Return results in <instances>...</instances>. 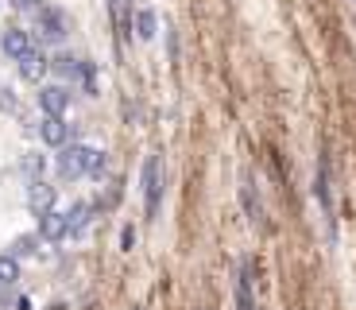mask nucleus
Returning <instances> with one entry per match:
<instances>
[{"instance_id":"nucleus-1","label":"nucleus","mask_w":356,"mask_h":310,"mask_svg":"<svg viewBox=\"0 0 356 310\" xmlns=\"http://www.w3.org/2000/svg\"><path fill=\"white\" fill-rule=\"evenodd\" d=\"M54 167H58V178H97L105 171V151L89 144H66L54 155Z\"/></svg>"},{"instance_id":"nucleus-2","label":"nucleus","mask_w":356,"mask_h":310,"mask_svg":"<svg viewBox=\"0 0 356 310\" xmlns=\"http://www.w3.org/2000/svg\"><path fill=\"white\" fill-rule=\"evenodd\" d=\"M167 178H163V160L159 155H147L143 160V171H140V186H143V210H147V217H155L163 206V190H167Z\"/></svg>"},{"instance_id":"nucleus-3","label":"nucleus","mask_w":356,"mask_h":310,"mask_svg":"<svg viewBox=\"0 0 356 310\" xmlns=\"http://www.w3.org/2000/svg\"><path fill=\"white\" fill-rule=\"evenodd\" d=\"M35 31L47 43H63L66 39V16L58 8H39L35 12Z\"/></svg>"},{"instance_id":"nucleus-4","label":"nucleus","mask_w":356,"mask_h":310,"mask_svg":"<svg viewBox=\"0 0 356 310\" xmlns=\"http://www.w3.org/2000/svg\"><path fill=\"white\" fill-rule=\"evenodd\" d=\"M27 210L35 213V217L51 213L54 210V186L43 183V178H31V186H27Z\"/></svg>"},{"instance_id":"nucleus-5","label":"nucleus","mask_w":356,"mask_h":310,"mask_svg":"<svg viewBox=\"0 0 356 310\" xmlns=\"http://www.w3.org/2000/svg\"><path fill=\"white\" fill-rule=\"evenodd\" d=\"M236 310H256V291H252V260L248 256L236 264Z\"/></svg>"},{"instance_id":"nucleus-6","label":"nucleus","mask_w":356,"mask_h":310,"mask_svg":"<svg viewBox=\"0 0 356 310\" xmlns=\"http://www.w3.org/2000/svg\"><path fill=\"white\" fill-rule=\"evenodd\" d=\"M16 66H19V78H24V82H43V78H47V70H51L47 54H43V51H35V47H31V51H27L24 59L16 62Z\"/></svg>"},{"instance_id":"nucleus-7","label":"nucleus","mask_w":356,"mask_h":310,"mask_svg":"<svg viewBox=\"0 0 356 310\" xmlns=\"http://www.w3.org/2000/svg\"><path fill=\"white\" fill-rule=\"evenodd\" d=\"M39 237L43 240H63V237H70V217L66 213H58V210H51V213H43L39 217Z\"/></svg>"},{"instance_id":"nucleus-8","label":"nucleus","mask_w":356,"mask_h":310,"mask_svg":"<svg viewBox=\"0 0 356 310\" xmlns=\"http://www.w3.org/2000/svg\"><path fill=\"white\" fill-rule=\"evenodd\" d=\"M39 109H43L47 116H63L66 109H70V89L66 86H47L43 93H39Z\"/></svg>"},{"instance_id":"nucleus-9","label":"nucleus","mask_w":356,"mask_h":310,"mask_svg":"<svg viewBox=\"0 0 356 310\" xmlns=\"http://www.w3.org/2000/svg\"><path fill=\"white\" fill-rule=\"evenodd\" d=\"M39 136H43L47 148H66V144H70V124H66L63 116H47V121L39 124Z\"/></svg>"},{"instance_id":"nucleus-10","label":"nucleus","mask_w":356,"mask_h":310,"mask_svg":"<svg viewBox=\"0 0 356 310\" xmlns=\"http://www.w3.org/2000/svg\"><path fill=\"white\" fill-rule=\"evenodd\" d=\"M0 47H4V54H8V59H24L27 51H31V36H27V31H19V27H8V31H4V39H0Z\"/></svg>"},{"instance_id":"nucleus-11","label":"nucleus","mask_w":356,"mask_h":310,"mask_svg":"<svg viewBox=\"0 0 356 310\" xmlns=\"http://www.w3.org/2000/svg\"><path fill=\"white\" fill-rule=\"evenodd\" d=\"M70 78L78 82V86H86V93H89V98H97V66H93L89 59H74Z\"/></svg>"},{"instance_id":"nucleus-12","label":"nucleus","mask_w":356,"mask_h":310,"mask_svg":"<svg viewBox=\"0 0 356 310\" xmlns=\"http://www.w3.org/2000/svg\"><path fill=\"white\" fill-rule=\"evenodd\" d=\"M241 198H244V210H248L252 225H264V206H259V194H256V183H252V175H244Z\"/></svg>"},{"instance_id":"nucleus-13","label":"nucleus","mask_w":356,"mask_h":310,"mask_svg":"<svg viewBox=\"0 0 356 310\" xmlns=\"http://www.w3.org/2000/svg\"><path fill=\"white\" fill-rule=\"evenodd\" d=\"M132 24H136V39H155V12L152 8H136Z\"/></svg>"},{"instance_id":"nucleus-14","label":"nucleus","mask_w":356,"mask_h":310,"mask_svg":"<svg viewBox=\"0 0 356 310\" xmlns=\"http://www.w3.org/2000/svg\"><path fill=\"white\" fill-rule=\"evenodd\" d=\"M66 217H70V233H81L89 222H93V206H89V202H74V210L66 213Z\"/></svg>"},{"instance_id":"nucleus-15","label":"nucleus","mask_w":356,"mask_h":310,"mask_svg":"<svg viewBox=\"0 0 356 310\" xmlns=\"http://www.w3.org/2000/svg\"><path fill=\"white\" fill-rule=\"evenodd\" d=\"M16 279H19V256L4 252V256H0V284H4V287H12Z\"/></svg>"},{"instance_id":"nucleus-16","label":"nucleus","mask_w":356,"mask_h":310,"mask_svg":"<svg viewBox=\"0 0 356 310\" xmlns=\"http://www.w3.org/2000/svg\"><path fill=\"white\" fill-rule=\"evenodd\" d=\"M39 240H43V237H35V233H24V237L12 240L8 252H12V256H35V245H39Z\"/></svg>"},{"instance_id":"nucleus-17","label":"nucleus","mask_w":356,"mask_h":310,"mask_svg":"<svg viewBox=\"0 0 356 310\" xmlns=\"http://www.w3.org/2000/svg\"><path fill=\"white\" fill-rule=\"evenodd\" d=\"M47 167V160H43V155H35V151H27V160H24V171H27V175H35L39 178V171H43Z\"/></svg>"},{"instance_id":"nucleus-18","label":"nucleus","mask_w":356,"mask_h":310,"mask_svg":"<svg viewBox=\"0 0 356 310\" xmlns=\"http://www.w3.org/2000/svg\"><path fill=\"white\" fill-rule=\"evenodd\" d=\"M108 12H113L116 24H124V20H128V4H124V0H108Z\"/></svg>"},{"instance_id":"nucleus-19","label":"nucleus","mask_w":356,"mask_h":310,"mask_svg":"<svg viewBox=\"0 0 356 310\" xmlns=\"http://www.w3.org/2000/svg\"><path fill=\"white\" fill-rule=\"evenodd\" d=\"M12 8H19V12H39L43 4H39V0H12Z\"/></svg>"},{"instance_id":"nucleus-20","label":"nucleus","mask_w":356,"mask_h":310,"mask_svg":"<svg viewBox=\"0 0 356 310\" xmlns=\"http://www.w3.org/2000/svg\"><path fill=\"white\" fill-rule=\"evenodd\" d=\"M120 245H124V248H132V245H136V229H132V225H128V229L120 233Z\"/></svg>"}]
</instances>
